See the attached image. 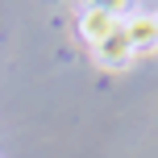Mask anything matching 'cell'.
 Instances as JSON below:
<instances>
[{
  "label": "cell",
  "mask_w": 158,
  "mask_h": 158,
  "mask_svg": "<svg viewBox=\"0 0 158 158\" xmlns=\"http://www.w3.org/2000/svg\"><path fill=\"white\" fill-rule=\"evenodd\" d=\"M117 13H121V8H112V4H87L83 13H79V33H83L92 46H96V42H104V38L121 25Z\"/></svg>",
  "instance_id": "cell-1"
},
{
  "label": "cell",
  "mask_w": 158,
  "mask_h": 158,
  "mask_svg": "<svg viewBox=\"0 0 158 158\" xmlns=\"http://www.w3.org/2000/svg\"><path fill=\"white\" fill-rule=\"evenodd\" d=\"M125 38L129 46H133V54H142V50H158V25L150 13H133L125 25Z\"/></svg>",
  "instance_id": "cell-3"
},
{
  "label": "cell",
  "mask_w": 158,
  "mask_h": 158,
  "mask_svg": "<svg viewBox=\"0 0 158 158\" xmlns=\"http://www.w3.org/2000/svg\"><path fill=\"white\" fill-rule=\"evenodd\" d=\"M154 25H158V17H154Z\"/></svg>",
  "instance_id": "cell-4"
},
{
  "label": "cell",
  "mask_w": 158,
  "mask_h": 158,
  "mask_svg": "<svg viewBox=\"0 0 158 158\" xmlns=\"http://www.w3.org/2000/svg\"><path fill=\"white\" fill-rule=\"evenodd\" d=\"M96 63L108 67V71H121V67L133 63V46H129V38H125V25H117L104 42H96Z\"/></svg>",
  "instance_id": "cell-2"
}]
</instances>
